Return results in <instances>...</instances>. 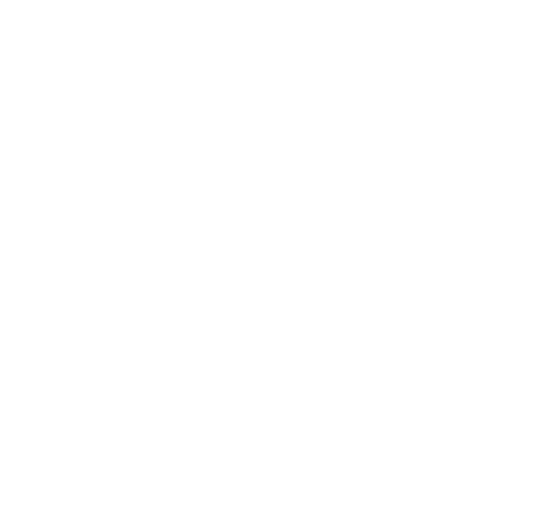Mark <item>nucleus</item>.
Returning a JSON list of instances; mask_svg holds the SVG:
<instances>
[]
</instances>
